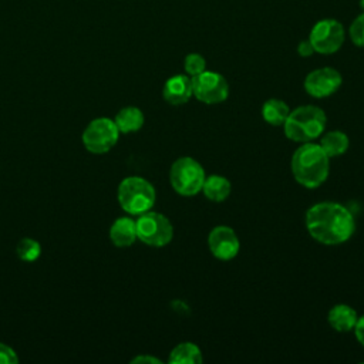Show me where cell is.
<instances>
[{
  "instance_id": "17",
  "label": "cell",
  "mask_w": 364,
  "mask_h": 364,
  "mask_svg": "<svg viewBox=\"0 0 364 364\" xmlns=\"http://www.w3.org/2000/svg\"><path fill=\"white\" fill-rule=\"evenodd\" d=\"M323 151L327 154L328 158L343 155L350 145L347 134L343 131H328L320 135V144Z\"/></svg>"
},
{
  "instance_id": "24",
  "label": "cell",
  "mask_w": 364,
  "mask_h": 364,
  "mask_svg": "<svg viewBox=\"0 0 364 364\" xmlns=\"http://www.w3.org/2000/svg\"><path fill=\"white\" fill-rule=\"evenodd\" d=\"M353 331H354V334H355L357 341H358L361 346H364V314L357 318V323H355Z\"/></svg>"
},
{
  "instance_id": "8",
  "label": "cell",
  "mask_w": 364,
  "mask_h": 364,
  "mask_svg": "<svg viewBox=\"0 0 364 364\" xmlns=\"http://www.w3.org/2000/svg\"><path fill=\"white\" fill-rule=\"evenodd\" d=\"M346 38L344 27L334 18H324L317 21L309 36L314 53L333 54L340 50Z\"/></svg>"
},
{
  "instance_id": "7",
  "label": "cell",
  "mask_w": 364,
  "mask_h": 364,
  "mask_svg": "<svg viewBox=\"0 0 364 364\" xmlns=\"http://www.w3.org/2000/svg\"><path fill=\"white\" fill-rule=\"evenodd\" d=\"M119 131L109 118L92 119L82 132V144L91 154H105L111 151L118 142Z\"/></svg>"
},
{
  "instance_id": "18",
  "label": "cell",
  "mask_w": 364,
  "mask_h": 364,
  "mask_svg": "<svg viewBox=\"0 0 364 364\" xmlns=\"http://www.w3.org/2000/svg\"><path fill=\"white\" fill-rule=\"evenodd\" d=\"M202 360L200 348L191 341H183L175 346L168 358L171 364H199Z\"/></svg>"
},
{
  "instance_id": "15",
  "label": "cell",
  "mask_w": 364,
  "mask_h": 364,
  "mask_svg": "<svg viewBox=\"0 0 364 364\" xmlns=\"http://www.w3.org/2000/svg\"><path fill=\"white\" fill-rule=\"evenodd\" d=\"M144 121H145L144 112L136 107H124L117 112L114 118V122L118 131L122 134H131V132L139 131L144 125Z\"/></svg>"
},
{
  "instance_id": "21",
  "label": "cell",
  "mask_w": 364,
  "mask_h": 364,
  "mask_svg": "<svg viewBox=\"0 0 364 364\" xmlns=\"http://www.w3.org/2000/svg\"><path fill=\"white\" fill-rule=\"evenodd\" d=\"M183 68H185L186 75L195 77L206 70V61L200 54L191 53L183 60Z\"/></svg>"
},
{
  "instance_id": "20",
  "label": "cell",
  "mask_w": 364,
  "mask_h": 364,
  "mask_svg": "<svg viewBox=\"0 0 364 364\" xmlns=\"http://www.w3.org/2000/svg\"><path fill=\"white\" fill-rule=\"evenodd\" d=\"M16 253L20 260L33 263L40 257L41 246L37 240H34L31 237H23L18 240V243L16 246Z\"/></svg>"
},
{
  "instance_id": "26",
  "label": "cell",
  "mask_w": 364,
  "mask_h": 364,
  "mask_svg": "<svg viewBox=\"0 0 364 364\" xmlns=\"http://www.w3.org/2000/svg\"><path fill=\"white\" fill-rule=\"evenodd\" d=\"M131 363H151V364H161L159 358H155L152 355H138L131 360Z\"/></svg>"
},
{
  "instance_id": "2",
  "label": "cell",
  "mask_w": 364,
  "mask_h": 364,
  "mask_svg": "<svg viewBox=\"0 0 364 364\" xmlns=\"http://www.w3.org/2000/svg\"><path fill=\"white\" fill-rule=\"evenodd\" d=\"M290 166L299 185L314 189L326 182L330 171V158L318 144L304 142L294 151Z\"/></svg>"
},
{
  "instance_id": "19",
  "label": "cell",
  "mask_w": 364,
  "mask_h": 364,
  "mask_svg": "<svg viewBox=\"0 0 364 364\" xmlns=\"http://www.w3.org/2000/svg\"><path fill=\"white\" fill-rule=\"evenodd\" d=\"M289 112H290L289 105L279 98L266 100L264 104L262 105V117L272 127L283 125Z\"/></svg>"
},
{
  "instance_id": "13",
  "label": "cell",
  "mask_w": 364,
  "mask_h": 364,
  "mask_svg": "<svg viewBox=\"0 0 364 364\" xmlns=\"http://www.w3.org/2000/svg\"><path fill=\"white\" fill-rule=\"evenodd\" d=\"M357 318H358L357 311L351 306L343 304V303L333 306L327 314L328 324L331 326V328H334L338 333L353 331L357 323Z\"/></svg>"
},
{
  "instance_id": "10",
  "label": "cell",
  "mask_w": 364,
  "mask_h": 364,
  "mask_svg": "<svg viewBox=\"0 0 364 364\" xmlns=\"http://www.w3.org/2000/svg\"><path fill=\"white\" fill-rule=\"evenodd\" d=\"M343 82L341 74L331 67H321L309 73L304 78V90L314 98H326L334 94Z\"/></svg>"
},
{
  "instance_id": "22",
  "label": "cell",
  "mask_w": 364,
  "mask_h": 364,
  "mask_svg": "<svg viewBox=\"0 0 364 364\" xmlns=\"http://www.w3.org/2000/svg\"><path fill=\"white\" fill-rule=\"evenodd\" d=\"M348 34L351 41L357 47H364V13L354 18V21L350 26Z\"/></svg>"
},
{
  "instance_id": "4",
  "label": "cell",
  "mask_w": 364,
  "mask_h": 364,
  "mask_svg": "<svg viewBox=\"0 0 364 364\" xmlns=\"http://www.w3.org/2000/svg\"><path fill=\"white\" fill-rule=\"evenodd\" d=\"M155 199V188L141 176H128L118 186V202L129 215L138 216L151 210Z\"/></svg>"
},
{
  "instance_id": "23",
  "label": "cell",
  "mask_w": 364,
  "mask_h": 364,
  "mask_svg": "<svg viewBox=\"0 0 364 364\" xmlns=\"http://www.w3.org/2000/svg\"><path fill=\"white\" fill-rule=\"evenodd\" d=\"M18 357L16 351L7 344L0 343V364H17Z\"/></svg>"
},
{
  "instance_id": "1",
  "label": "cell",
  "mask_w": 364,
  "mask_h": 364,
  "mask_svg": "<svg viewBox=\"0 0 364 364\" xmlns=\"http://www.w3.org/2000/svg\"><path fill=\"white\" fill-rule=\"evenodd\" d=\"M309 235L323 245H340L347 242L354 230L353 213L337 202H318L310 206L304 216Z\"/></svg>"
},
{
  "instance_id": "14",
  "label": "cell",
  "mask_w": 364,
  "mask_h": 364,
  "mask_svg": "<svg viewBox=\"0 0 364 364\" xmlns=\"http://www.w3.org/2000/svg\"><path fill=\"white\" fill-rule=\"evenodd\" d=\"M109 239L117 247H128L134 245L138 239L135 220L128 216L118 218L109 228Z\"/></svg>"
},
{
  "instance_id": "5",
  "label": "cell",
  "mask_w": 364,
  "mask_h": 364,
  "mask_svg": "<svg viewBox=\"0 0 364 364\" xmlns=\"http://www.w3.org/2000/svg\"><path fill=\"white\" fill-rule=\"evenodd\" d=\"M205 178L203 166L191 156L178 158L169 169V182L181 196H195L199 193Z\"/></svg>"
},
{
  "instance_id": "9",
  "label": "cell",
  "mask_w": 364,
  "mask_h": 364,
  "mask_svg": "<svg viewBox=\"0 0 364 364\" xmlns=\"http://www.w3.org/2000/svg\"><path fill=\"white\" fill-rule=\"evenodd\" d=\"M192 78V91L196 100L203 104L223 102L229 95L226 78L215 71H203Z\"/></svg>"
},
{
  "instance_id": "11",
  "label": "cell",
  "mask_w": 364,
  "mask_h": 364,
  "mask_svg": "<svg viewBox=\"0 0 364 364\" xmlns=\"http://www.w3.org/2000/svg\"><path fill=\"white\" fill-rule=\"evenodd\" d=\"M208 247L216 259L226 262L236 257L240 249V242L232 228L226 225H219L209 232Z\"/></svg>"
},
{
  "instance_id": "12",
  "label": "cell",
  "mask_w": 364,
  "mask_h": 364,
  "mask_svg": "<svg viewBox=\"0 0 364 364\" xmlns=\"http://www.w3.org/2000/svg\"><path fill=\"white\" fill-rule=\"evenodd\" d=\"M164 100L171 105H183L193 95L192 78L186 74H176L166 80L162 90Z\"/></svg>"
},
{
  "instance_id": "27",
  "label": "cell",
  "mask_w": 364,
  "mask_h": 364,
  "mask_svg": "<svg viewBox=\"0 0 364 364\" xmlns=\"http://www.w3.org/2000/svg\"><path fill=\"white\" fill-rule=\"evenodd\" d=\"M360 6H361V9L364 10V0H360Z\"/></svg>"
},
{
  "instance_id": "6",
  "label": "cell",
  "mask_w": 364,
  "mask_h": 364,
  "mask_svg": "<svg viewBox=\"0 0 364 364\" xmlns=\"http://www.w3.org/2000/svg\"><path fill=\"white\" fill-rule=\"evenodd\" d=\"M136 237L152 247H162L168 245L173 237V228L169 219L158 212L148 210L138 215L135 220Z\"/></svg>"
},
{
  "instance_id": "16",
  "label": "cell",
  "mask_w": 364,
  "mask_h": 364,
  "mask_svg": "<svg viewBox=\"0 0 364 364\" xmlns=\"http://www.w3.org/2000/svg\"><path fill=\"white\" fill-rule=\"evenodd\" d=\"M232 185L228 178L222 175H210L206 176L202 185V192L206 199L212 202H223L230 195Z\"/></svg>"
},
{
  "instance_id": "25",
  "label": "cell",
  "mask_w": 364,
  "mask_h": 364,
  "mask_svg": "<svg viewBox=\"0 0 364 364\" xmlns=\"http://www.w3.org/2000/svg\"><path fill=\"white\" fill-rule=\"evenodd\" d=\"M297 53H299V55H301V57H309V55H311V54L314 53V48H313L311 43L309 41V38L299 43V46H297Z\"/></svg>"
},
{
  "instance_id": "3",
  "label": "cell",
  "mask_w": 364,
  "mask_h": 364,
  "mask_svg": "<svg viewBox=\"0 0 364 364\" xmlns=\"http://www.w3.org/2000/svg\"><path fill=\"white\" fill-rule=\"evenodd\" d=\"M326 112L316 105H301L289 112L283 129L284 135L294 142H313L324 132Z\"/></svg>"
}]
</instances>
